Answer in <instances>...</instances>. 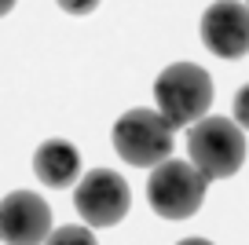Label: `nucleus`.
<instances>
[{
    "mask_svg": "<svg viewBox=\"0 0 249 245\" xmlns=\"http://www.w3.org/2000/svg\"><path fill=\"white\" fill-rule=\"evenodd\" d=\"M154 103L172 128H191L213 106V77L195 62H172L154 81Z\"/></svg>",
    "mask_w": 249,
    "mask_h": 245,
    "instance_id": "obj_1",
    "label": "nucleus"
},
{
    "mask_svg": "<svg viewBox=\"0 0 249 245\" xmlns=\"http://www.w3.org/2000/svg\"><path fill=\"white\" fill-rule=\"evenodd\" d=\"M187 158L205 179H227L246 161V132L231 117H209L187 128Z\"/></svg>",
    "mask_w": 249,
    "mask_h": 245,
    "instance_id": "obj_2",
    "label": "nucleus"
},
{
    "mask_svg": "<svg viewBox=\"0 0 249 245\" xmlns=\"http://www.w3.org/2000/svg\"><path fill=\"white\" fill-rule=\"evenodd\" d=\"M205 191H209V179L191 161H176V158L154 165L150 179H147V201L165 220H187V216H195L205 201Z\"/></svg>",
    "mask_w": 249,
    "mask_h": 245,
    "instance_id": "obj_3",
    "label": "nucleus"
},
{
    "mask_svg": "<svg viewBox=\"0 0 249 245\" xmlns=\"http://www.w3.org/2000/svg\"><path fill=\"white\" fill-rule=\"evenodd\" d=\"M114 150L136 169H154L172 158V124L158 110H124L114 124Z\"/></svg>",
    "mask_w": 249,
    "mask_h": 245,
    "instance_id": "obj_4",
    "label": "nucleus"
},
{
    "mask_svg": "<svg viewBox=\"0 0 249 245\" xmlns=\"http://www.w3.org/2000/svg\"><path fill=\"white\" fill-rule=\"evenodd\" d=\"M132 194L114 169H92L73 183V209L85 227H114L128 216Z\"/></svg>",
    "mask_w": 249,
    "mask_h": 245,
    "instance_id": "obj_5",
    "label": "nucleus"
},
{
    "mask_svg": "<svg viewBox=\"0 0 249 245\" xmlns=\"http://www.w3.org/2000/svg\"><path fill=\"white\" fill-rule=\"evenodd\" d=\"M52 234V209L33 191H11L0 198V242L4 245H44Z\"/></svg>",
    "mask_w": 249,
    "mask_h": 245,
    "instance_id": "obj_6",
    "label": "nucleus"
},
{
    "mask_svg": "<svg viewBox=\"0 0 249 245\" xmlns=\"http://www.w3.org/2000/svg\"><path fill=\"white\" fill-rule=\"evenodd\" d=\"M202 44L216 59H242L249 52V8L242 0H213L202 15Z\"/></svg>",
    "mask_w": 249,
    "mask_h": 245,
    "instance_id": "obj_7",
    "label": "nucleus"
},
{
    "mask_svg": "<svg viewBox=\"0 0 249 245\" xmlns=\"http://www.w3.org/2000/svg\"><path fill=\"white\" fill-rule=\"evenodd\" d=\"M33 172L44 187H73L81 179V154L66 139H44L33 154Z\"/></svg>",
    "mask_w": 249,
    "mask_h": 245,
    "instance_id": "obj_8",
    "label": "nucleus"
},
{
    "mask_svg": "<svg viewBox=\"0 0 249 245\" xmlns=\"http://www.w3.org/2000/svg\"><path fill=\"white\" fill-rule=\"evenodd\" d=\"M44 245H99L92 234V227L85 223H66V227H55L52 234L44 238Z\"/></svg>",
    "mask_w": 249,
    "mask_h": 245,
    "instance_id": "obj_9",
    "label": "nucleus"
},
{
    "mask_svg": "<svg viewBox=\"0 0 249 245\" xmlns=\"http://www.w3.org/2000/svg\"><path fill=\"white\" fill-rule=\"evenodd\" d=\"M234 124H238L242 132H249V85H242L238 92H234Z\"/></svg>",
    "mask_w": 249,
    "mask_h": 245,
    "instance_id": "obj_10",
    "label": "nucleus"
},
{
    "mask_svg": "<svg viewBox=\"0 0 249 245\" xmlns=\"http://www.w3.org/2000/svg\"><path fill=\"white\" fill-rule=\"evenodd\" d=\"M62 11H70V15H88V11L99 8V0H55Z\"/></svg>",
    "mask_w": 249,
    "mask_h": 245,
    "instance_id": "obj_11",
    "label": "nucleus"
},
{
    "mask_svg": "<svg viewBox=\"0 0 249 245\" xmlns=\"http://www.w3.org/2000/svg\"><path fill=\"white\" fill-rule=\"evenodd\" d=\"M176 245H213L209 238H183V242H176Z\"/></svg>",
    "mask_w": 249,
    "mask_h": 245,
    "instance_id": "obj_12",
    "label": "nucleus"
},
{
    "mask_svg": "<svg viewBox=\"0 0 249 245\" xmlns=\"http://www.w3.org/2000/svg\"><path fill=\"white\" fill-rule=\"evenodd\" d=\"M11 8H15V0H0V18L8 15V11H11Z\"/></svg>",
    "mask_w": 249,
    "mask_h": 245,
    "instance_id": "obj_13",
    "label": "nucleus"
},
{
    "mask_svg": "<svg viewBox=\"0 0 249 245\" xmlns=\"http://www.w3.org/2000/svg\"><path fill=\"white\" fill-rule=\"evenodd\" d=\"M246 8H249V0H246Z\"/></svg>",
    "mask_w": 249,
    "mask_h": 245,
    "instance_id": "obj_14",
    "label": "nucleus"
}]
</instances>
